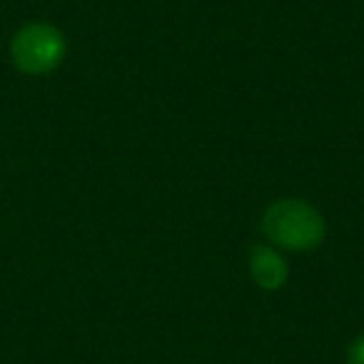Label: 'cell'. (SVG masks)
<instances>
[{
  "label": "cell",
  "instance_id": "6da1fadb",
  "mask_svg": "<svg viewBox=\"0 0 364 364\" xmlns=\"http://www.w3.org/2000/svg\"><path fill=\"white\" fill-rule=\"evenodd\" d=\"M262 232L287 252L317 250L327 237L322 213L304 200H277L262 215Z\"/></svg>",
  "mask_w": 364,
  "mask_h": 364
},
{
  "label": "cell",
  "instance_id": "7a4b0ae2",
  "mask_svg": "<svg viewBox=\"0 0 364 364\" xmlns=\"http://www.w3.org/2000/svg\"><path fill=\"white\" fill-rule=\"evenodd\" d=\"M68 55V41L53 23H26L11 41V60L26 75H48Z\"/></svg>",
  "mask_w": 364,
  "mask_h": 364
},
{
  "label": "cell",
  "instance_id": "3957f363",
  "mask_svg": "<svg viewBox=\"0 0 364 364\" xmlns=\"http://www.w3.org/2000/svg\"><path fill=\"white\" fill-rule=\"evenodd\" d=\"M250 274L259 289L274 292V289L284 287L289 277V267L277 250H272L269 245H255L250 250Z\"/></svg>",
  "mask_w": 364,
  "mask_h": 364
},
{
  "label": "cell",
  "instance_id": "277c9868",
  "mask_svg": "<svg viewBox=\"0 0 364 364\" xmlns=\"http://www.w3.org/2000/svg\"><path fill=\"white\" fill-rule=\"evenodd\" d=\"M347 364H364V334L354 337L347 347Z\"/></svg>",
  "mask_w": 364,
  "mask_h": 364
}]
</instances>
